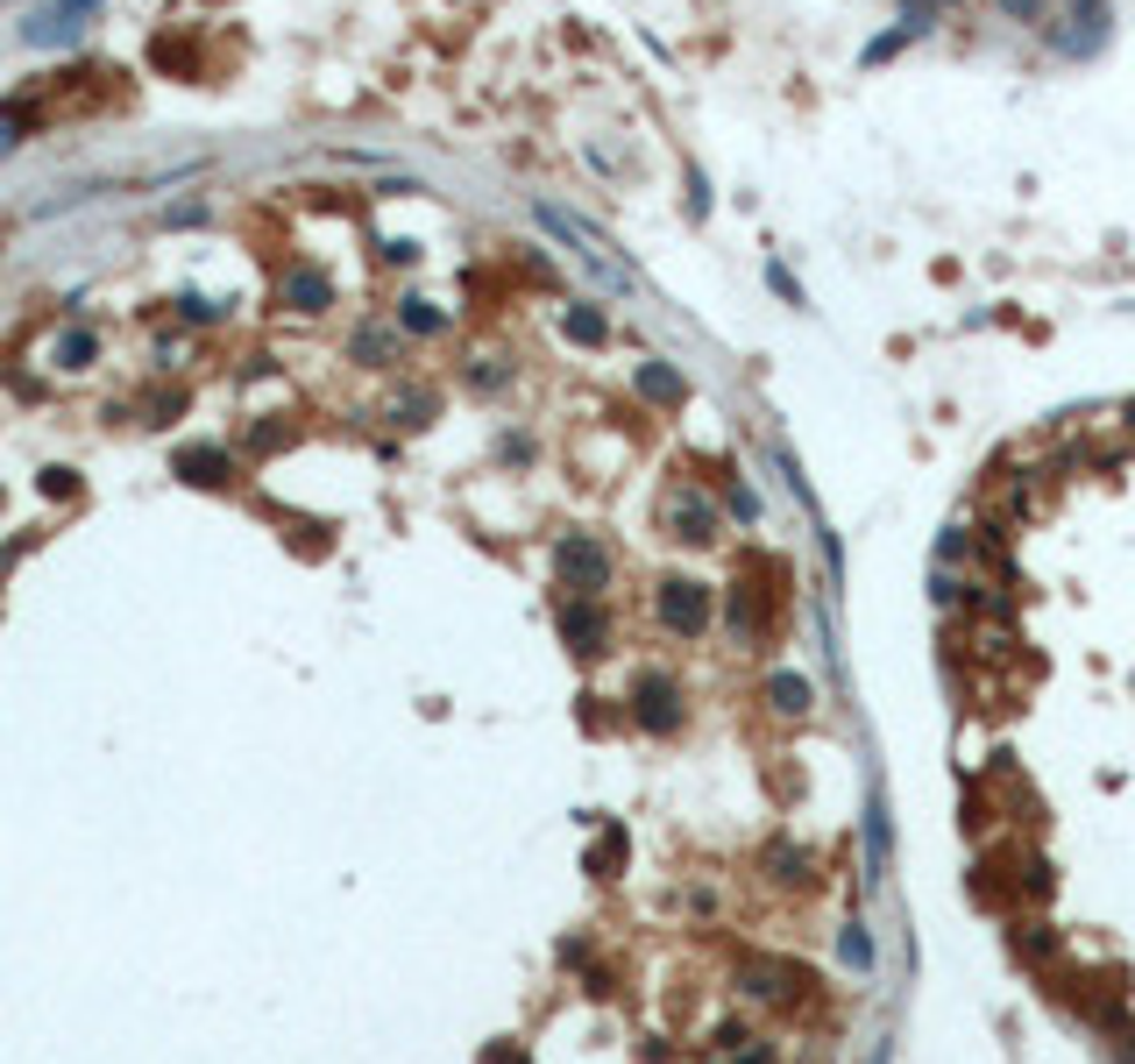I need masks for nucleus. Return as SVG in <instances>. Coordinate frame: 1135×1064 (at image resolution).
<instances>
[{"instance_id": "obj_14", "label": "nucleus", "mask_w": 1135, "mask_h": 1064, "mask_svg": "<svg viewBox=\"0 0 1135 1064\" xmlns=\"http://www.w3.org/2000/svg\"><path fill=\"white\" fill-rule=\"evenodd\" d=\"M767 702H773V710H781V717H810V682H802V674H767Z\"/></svg>"}, {"instance_id": "obj_8", "label": "nucleus", "mask_w": 1135, "mask_h": 1064, "mask_svg": "<svg viewBox=\"0 0 1135 1064\" xmlns=\"http://www.w3.org/2000/svg\"><path fill=\"white\" fill-rule=\"evenodd\" d=\"M724 625H731V639H767V604H759V590L753 582H731V596H724Z\"/></svg>"}, {"instance_id": "obj_9", "label": "nucleus", "mask_w": 1135, "mask_h": 1064, "mask_svg": "<svg viewBox=\"0 0 1135 1064\" xmlns=\"http://www.w3.org/2000/svg\"><path fill=\"white\" fill-rule=\"evenodd\" d=\"M1100 36H1108V0H1071V36H1065V50H1071V57H1093Z\"/></svg>"}, {"instance_id": "obj_4", "label": "nucleus", "mask_w": 1135, "mask_h": 1064, "mask_svg": "<svg viewBox=\"0 0 1135 1064\" xmlns=\"http://www.w3.org/2000/svg\"><path fill=\"white\" fill-rule=\"evenodd\" d=\"M661 526L675 533L681 547H710V539L724 533V518H716V504H710L696 483H675V490L661 497Z\"/></svg>"}, {"instance_id": "obj_22", "label": "nucleus", "mask_w": 1135, "mask_h": 1064, "mask_svg": "<svg viewBox=\"0 0 1135 1064\" xmlns=\"http://www.w3.org/2000/svg\"><path fill=\"white\" fill-rule=\"evenodd\" d=\"M22 128H28V122H22V114H14V107H0V157H8V149H14V142H22Z\"/></svg>"}, {"instance_id": "obj_21", "label": "nucleus", "mask_w": 1135, "mask_h": 1064, "mask_svg": "<svg viewBox=\"0 0 1135 1064\" xmlns=\"http://www.w3.org/2000/svg\"><path fill=\"white\" fill-rule=\"evenodd\" d=\"M43 490H50V497H79V476H71V469H43Z\"/></svg>"}, {"instance_id": "obj_24", "label": "nucleus", "mask_w": 1135, "mask_h": 1064, "mask_svg": "<svg viewBox=\"0 0 1135 1064\" xmlns=\"http://www.w3.org/2000/svg\"><path fill=\"white\" fill-rule=\"evenodd\" d=\"M959 553H965V533H959V526L937 533V561H959Z\"/></svg>"}, {"instance_id": "obj_10", "label": "nucleus", "mask_w": 1135, "mask_h": 1064, "mask_svg": "<svg viewBox=\"0 0 1135 1064\" xmlns=\"http://www.w3.org/2000/svg\"><path fill=\"white\" fill-rule=\"evenodd\" d=\"M93 363H100V334H85V327L57 334V348H50V369H57V377H85Z\"/></svg>"}, {"instance_id": "obj_5", "label": "nucleus", "mask_w": 1135, "mask_h": 1064, "mask_svg": "<svg viewBox=\"0 0 1135 1064\" xmlns=\"http://www.w3.org/2000/svg\"><path fill=\"white\" fill-rule=\"evenodd\" d=\"M93 14H100V0H43V8H36V14H28V22H22V43H28V50H50V43H71V36H79L85 22H93Z\"/></svg>"}, {"instance_id": "obj_20", "label": "nucleus", "mask_w": 1135, "mask_h": 1064, "mask_svg": "<svg viewBox=\"0 0 1135 1064\" xmlns=\"http://www.w3.org/2000/svg\"><path fill=\"white\" fill-rule=\"evenodd\" d=\"M618 859H624V831H610V837H604V845H596V873H604V880H610V866H618Z\"/></svg>"}, {"instance_id": "obj_15", "label": "nucleus", "mask_w": 1135, "mask_h": 1064, "mask_svg": "<svg viewBox=\"0 0 1135 1064\" xmlns=\"http://www.w3.org/2000/svg\"><path fill=\"white\" fill-rule=\"evenodd\" d=\"M348 355H363L369 369H391V363H398V334H391V327H377V320H369L363 334L348 341Z\"/></svg>"}, {"instance_id": "obj_25", "label": "nucleus", "mask_w": 1135, "mask_h": 1064, "mask_svg": "<svg viewBox=\"0 0 1135 1064\" xmlns=\"http://www.w3.org/2000/svg\"><path fill=\"white\" fill-rule=\"evenodd\" d=\"M1000 8H1008L1014 22H1036V14H1043V0H1000Z\"/></svg>"}, {"instance_id": "obj_2", "label": "nucleus", "mask_w": 1135, "mask_h": 1064, "mask_svg": "<svg viewBox=\"0 0 1135 1064\" xmlns=\"http://www.w3.org/2000/svg\"><path fill=\"white\" fill-rule=\"evenodd\" d=\"M554 575L568 596H604L610 590V547L596 533H561L554 539Z\"/></svg>"}, {"instance_id": "obj_17", "label": "nucleus", "mask_w": 1135, "mask_h": 1064, "mask_svg": "<svg viewBox=\"0 0 1135 1064\" xmlns=\"http://www.w3.org/2000/svg\"><path fill=\"white\" fill-rule=\"evenodd\" d=\"M1014 951H1022V965H1043V958H1057V937L1043 923H1014Z\"/></svg>"}, {"instance_id": "obj_23", "label": "nucleus", "mask_w": 1135, "mask_h": 1064, "mask_svg": "<svg viewBox=\"0 0 1135 1064\" xmlns=\"http://www.w3.org/2000/svg\"><path fill=\"white\" fill-rule=\"evenodd\" d=\"M767 284H773V291H781V298H788V306H802V284H795V277H788V270H781V263H767Z\"/></svg>"}, {"instance_id": "obj_11", "label": "nucleus", "mask_w": 1135, "mask_h": 1064, "mask_svg": "<svg viewBox=\"0 0 1135 1064\" xmlns=\"http://www.w3.org/2000/svg\"><path fill=\"white\" fill-rule=\"evenodd\" d=\"M326 298H334V284H326L320 270H291V277H284V306L291 312H326Z\"/></svg>"}, {"instance_id": "obj_16", "label": "nucleus", "mask_w": 1135, "mask_h": 1064, "mask_svg": "<svg viewBox=\"0 0 1135 1064\" xmlns=\"http://www.w3.org/2000/svg\"><path fill=\"white\" fill-rule=\"evenodd\" d=\"M398 327L426 341V334H447V312L433 306V298H398Z\"/></svg>"}, {"instance_id": "obj_18", "label": "nucleus", "mask_w": 1135, "mask_h": 1064, "mask_svg": "<svg viewBox=\"0 0 1135 1064\" xmlns=\"http://www.w3.org/2000/svg\"><path fill=\"white\" fill-rule=\"evenodd\" d=\"M838 958L851 972H873V937L859 930V923H845V937H838Z\"/></svg>"}, {"instance_id": "obj_12", "label": "nucleus", "mask_w": 1135, "mask_h": 1064, "mask_svg": "<svg viewBox=\"0 0 1135 1064\" xmlns=\"http://www.w3.org/2000/svg\"><path fill=\"white\" fill-rule=\"evenodd\" d=\"M561 334L575 341V348H604V341H610L604 306H568V312H561Z\"/></svg>"}, {"instance_id": "obj_13", "label": "nucleus", "mask_w": 1135, "mask_h": 1064, "mask_svg": "<svg viewBox=\"0 0 1135 1064\" xmlns=\"http://www.w3.org/2000/svg\"><path fill=\"white\" fill-rule=\"evenodd\" d=\"M632 384H639V398H646V404H681V398H689V384H681L667 363H639Z\"/></svg>"}, {"instance_id": "obj_26", "label": "nucleus", "mask_w": 1135, "mask_h": 1064, "mask_svg": "<svg viewBox=\"0 0 1135 1064\" xmlns=\"http://www.w3.org/2000/svg\"><path fill=\"white\" fill-rule=\"evenodd\" d=\"M1122 419H1128V426H1135V398H1128V404H1122Z\"/></svg>"}, {"instance_id": "obj_19", "label": "nucleus", "mask_w": 1135, "mask_h": 1064, "mask_svg": "<svg viewBox=\"0 0 1135 1064\" xmlns=\"http://www.w3.org/2000/svg\"><path fill=\"white\" fill-rule=\"evenodd\" d=\"M724 504H731V518H738V526H759V497H753L745 483H724Z\"/></svg>"}, {"instance_id": "obj_7", "label": "nucleus", "mask_w": 1135, "mask_h": 1064, "mask_svg": "<svg viewBox=\"0 0 1135 1064\" xmlns=\"http://www.w3.org/2000/svg\"><path fill=\"white\" fill-rule=\"evenodd\" d=\"M177 476H185V483H199V490H228V483H234V455H228V447H214V441L177 447Z\"/></svg>"}, {"instance_id": "obj_6", "label": "nucleus", "mask_w": 1135, "mask_h": 1064, "mask_svg": "<svg viewBox=\"0 0 1135 1064\" xmlns=\"http://www.w3.org/2000/svg\"><path fill=\"white\" fill-rule=\"evenodd\" d=\"M561 639H568V653H604L610 647V618H604V604L596 596H568L561 604Z\"/></svg>"}, {"instance_id": "obj_3", "label": "nucleus", "mask_w": 1135, "mask_h": 1064, "mask_svg": "<svg viewBox=\"0 0 1135 1064\" xmlns=\"http://www.w3.org/2000/svg\"><path fill=\"white\" fill-rule=\"evenodd\" d=\"M681 717H689V702H681V682H675V674H661V667H646V674L632 682V724L653 731V739H675Z\"/></svg>"}, {"instance_id": "obj_1", "label": "nucleus", "mask_w": 1135, "mask_h": 1064, "mask_svg": "<svg viewBox=\"0 0 1135 1064\" xmlns=\"http://www.w3.org/2000/svg\"><path fill=\"white\" fill-rule=\"evenodd\" d=\"M653 618H661V632H675V639H703L716 625V596L689 575H667L661 590H653Z\"/></svg>"}]
</instances>
